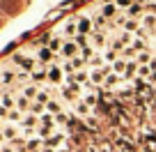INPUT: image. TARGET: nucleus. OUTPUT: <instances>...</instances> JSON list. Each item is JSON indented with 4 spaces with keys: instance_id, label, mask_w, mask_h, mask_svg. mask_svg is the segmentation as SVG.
Instances as JSON below:
<instances>
[{
    "instance_id": "obj_10",
    "label": "nucleus",
    "mask_w": 156,
    "mask_h": 152,
    "mask_svg": "<svg viewBox=\"0 0 156 152\" xmlns=\"http://www.w3.org/2000/svg\"><path fill=\"white\" fill-rule=\"evenodd\" d=\"M30 76H32V83H44V81H48V69H46L44 65H41V67H39V69H34V72L30 74Z\"/></svg>"
},
{
    "instance_id": "obj_16",
    "label": "nucleus",
    "mask_w": 156,
    "mask_h": 152,
    "mask_svg": "<svg viewBox=\"0 0 156 152\" xmlns=\"http://www.w3.org/2000/svg\"><path fill=\"white\" fill-rule=\"evenodd\" d=\"M140 28H142V21H138V19H126L122 30H126V32H138Z\"/></svg>"
},
{
    "instance_id": "obj_20",
    "label": "nucleus",
    "mask_w": 156,
    "mask_h": 152,
    "mask_svg": "<svg viewBox=\"0 0 156 152\" xmlns=\"http://www.w3.org/2000/svg\"><path fill=\"white\" fill-rule=\"evenodd\" d=\"M73 42H76V44L80 46V51H83V49H87V46H92V42H90V35H80V32H78L76 37H73Z\"/></svg>"
},
{
    "instance_id": "obj_38",
    "label": "nucleus",
    "mask_w": 156,
    "mask_h": 152,
    "mask_svg": "<svg viewBox=\"0 0 156 152\" xmlns=\"http://www.w3.org/2000/svg\"><path fill=\"white\" fill-rule=\"evenodd\" d=\"M0 152H2V147H0Z\"/></svg>"
},
{
    "instance_id": "obj_33",
    "label": "nucleus",
    "mask_w": 156,
    "mask_h": 152,
    "mask_svg": "<svg viewBox=\"0 0 156 152\" xmlns=\"http://www.w3.org/2000/svg\"><path fill=\"white\" fill-rule=\"evenodd\" d=\"M41 152H58V150H55V147H44L41 145Z\"/></svg>"
},
{
    "instance_id": "obj_36",
    "label": "nucleus",
    "mask_w": 156,
    "mask_h": 152,
    "mask_svg": "<svg viewBox=\"0 0 156 152\" xmlns=\"http://www.w3.org/2000/svg\"><path fill=\"white\" fill-rule=\"evenodd\" d=\"M2 92H5V90H2V83H0V95H2Z\"/></svg>"
},
{
    "instance_id": "obj_9",
    "label": "nucleus",
    "mask_w": 156,
    "mask_h": 152,
    "mask_svg": "<svg viewBox=\"0 0 156 152\" xmlns=\"http://www.w3.org/2000/svg\"><path fill=\"white\" fill-rule=\"evenodd\" d=\"M87 65H90V69H103L106 67V55L103 53H94L92 58L87 60Z\"/></svg>"
},
{
    "instance_id": "obj_21",
    "label": "nucleus",
    "mask_w": 156,
    "mask_h": 152,
    "mask_svg": "<svg viewBox=\"0 0 156 152\" xmlns=\"http://www.w3.org/2000/svg\"><path fill=\"white\" fill-rule=\"evenodd\" d=\"M151 58H154V55H151L149 51H142V53H138V55H136V62H138V65H149V62H151Z\"/></svg>"
},
{
    "instance_id": "obj_8",
    "label": "nucleus",
    "mask_w": 156,
    "mask_h": 152,
    "mask_svg": "<svg viewBox=\"0 0 156 152\" xmlns=\"http://www.w3.org/2000/svg\"><path fill=\"white\" fill-rule=\"evenodd\" d=\"M0 83L14 88V83H16V72H12V69H2V72H0Z\"/></svg>"
},
{
    "instance_id": "obj_6",
    "label": "nucleus",
    "mask_w": 156,
    "mask_h": 152,
    "mask_svg": "<svg viewBox=\"0 0 156 152\" xmlns=\"http://www.w3.org/2000/svg\"><path fill=\"white\" fill-rule=\"evenodd\" d=\"M30 83H32V76H30V72H23V69H21V72H16V83H14L16 90H23L25 85H30Z\"/></svg>"
},
{
    "instance_id": "obj_2",
    "label": "nucleus",
    "mask_w": 156,
    "mask_h": 152,
    "mask_svg": "<svg viewBox=\"0 0 156 152\" xmlns=\"http://www.w3.org/2000/svg\"><path fill=\"white\" fill-rule=\"evenodd\" d=\"M60 55H62L64 60H71V58H76V55H80V46L73 39H67L64 46H62V51H60Z\"/></svg>"
},
{
    "instance_id": "obj_39",
    "label": "nucleus",
    "mask_w": 156,
    "mask_h": 152,
    "mask_svg": "<svg viewBox=\"0 0 156 152\" xmlns=\"http://www.w3.org/2000/svg\"><path fill=\"white\" fill-rule=\"evenodd\" d=\"M142 2H145V0H142Z\"/></svg>"
},
{
    "instance_id": "obj_37",
    "label": "nucleus",
    "mask_w": 156,
    "mask_h": 152,
    "mask_svg": "<svg viewBox=\"0 0 156 152\" xmlns=\"http://www.w3.org/2000/svg\"><path fill=\"white\" fill-rule=\"evenodd\" d=\"M0 122H2V118H0Z\"/></svg>"
},
{
    "instance_id": "obj_5",
    "label": "nucleus",
    "mask_w": 156,
    "mask_h": 152,
    "mask_svg": "<svg viewBox=\"0 0 156 152\" xmlns=\"http://www.w3.org/2000/svg\"><path fill=\"white\" fill-rule=\"evenodd\" d=\"M78 32H80V35H92L94 32L92 19H87V16H78Z\"/></svg>"
},
{
    "instance_id": "obj_29",
    "label": "nucleus",
    "mask_w": 156,
    "mask_h": 152,
    "mask_svg": "<svg viewBox=\"0 0 156 152\" xmlns=\"http://www.w3.org/2000/svg\"><path fill=\"white\" fill-rule=\"evenodd\" d=\"M2 134H5L7 141H14V138H16V129L14 127H5V129H2Z\"/></svg>"
},
{
    "instance_id": "obj_25",
    "label": "nucleus",
    "mask_w": 156,
    "mask_h": 152,
    "mask_svg": "<svg viewBox=\"0 0 156 152\" xmlns=\"http://www.w3.org/2000/svg\"><path fill=\"white\" fill-rule=\"evenodd\" d=\"M85 62H87V60H85L83 55H76V58H71V65H73V69H76V72H80V69L85 67Z\"/></svg>"
},
{
    "instance_id": "obj_12",
    "label": "nucleus",
    "mask_w": 156,
    "mask_h": 152,
    "mask_svg": "<svg viewBox=\"0 0 156 152\" xmlns=\"http://www.w3.org/2000/svg\"><path fill=\"white\" fill-rule=\"evenodd\" d=\"M117 9H119V7H117L115 2H103V5H101V14L106 16V19H115Z\"/></svg>"
},
{
    "instance_id": "obj_24",
    "label": "nucleus",
    "mask_w": 156,
    "mask_h": 152,
    "mask_svg": "<svg viewBox=\"0 0 156 152\" xmlns=\"http://www.w3.org/2000/svg\"><path fill=\"white\" fill-rule=\"evenodd\" d=\"M142 25H145V28H149V30H154V28H156V16H154V14L142 16Z\"/></svg>"
},
{
    "instance_id": "obj_35",
    "label": "nucleus",
    "mask_w": 156,
    "mask_h": 152,
    "mask_svg": "<svg viewBox=\"0 0 156 152\" xmlns=\"http://www.w3.org/2000/svg\"><path fill=\"white\" fill-rule=\"evenodd\" d=\"M2 141H5V134H2V132H0V143H2Z\"/></svg>"
},
{
    "instance_id": "obj_18",
    "label": "nucleus",
    "mask_w": 156,
    "mask_h": 152,
    "mask_svg": "<svg viewBox=\"0 0 156 152\" xmlns=\"http://www.w3.org/2000/svg\"><path fill=\"white\" fill-rule=\"evenodd\" d=\"M62 46H64L62 37H58V35H53V37H51V42H48V49L53 51V53H60V51H62Z\"/></svg>"
},
{
    "instance_id": "obj_27",
    "label": "nucleus",
    "mask_w": 156,
    "mask_h": 152,
    "mask_svg": "<svg viewBox=\"0 0 156 152\" xmlns=\"http://www.w3.org/2000/svg\"><path fill=\"white\" fill-rule=\"evenodd\" d=\"M149 74H151V69H149V65H140L138 67V79H149Z\"/></svg>"
},
{
    "instance_id": "obj_40",
    "label": "nucleus",
    "mask_w": 156,
    "mask_h": 152,
    "mask_svg": "<svg viewBox=\"0 0 156 152\" xmlns=\"http://www.w3.org/2000/svg\"><path fill=\"white\" fill-rule=\"evenodd\" d=\"M154 2H156V0H154Z\"/></svg>"
},
{
    "instance_id": "obj_30",
    "label": "nucleus",
    "mask_w": 156,
    "mask_h": 152,
    "mask_svg": "<svg viewBox=\"0 0 156 152\" xmlns=\"http://www.w3.org/2000/svg\"><path fill=\"white\" fill-rule=\"evenodd\" d=\"M94 53H97V49H94V46H87V49H83V51H80V55H83L85 60H90Z\"/></svg>"
},
{
    "instance_id": "obj_28",
    "label": "nucleus",
    "mask_w": 156,
    "mask_h": 152,
    "mask_svg": "<svg viewBox=\"0 0 156 152\" xmlns=\"http://www.w3.org/2000/svg\"><path fill=\"white\" fill-rule=\"evenodd\" d=\"M23 115H25V113H21L19 108H12V111H9V120H12V122H21Z\"/></svg>"
},
{
    "instance_id": "obj_32",
    "label": "nucleus",
    "mask_w": 156,
    "mask_h": 152,
    "mask_svg": "<svg viewBox=\"0 0 156 152\" xmlns=\"http://www.w3.org/2000/svg\"><path fill=\"white\" fill-rule=\"evenodd\" d=\"M147 83H149V85H156V72H151V74H149V79H147Z\"/></svg>"
},
{
    "instance_id": "obj_26",
    "label": "nucleus",
    "mask_w": 156,
    "mask_h": 152,
    "mask_svg": "<svg viewBox=\"0 0 156 152\" xmlns=\"http://www.w3.org/2000/svg\"><path fill=\"white\" fill-rule=\"evenodd\" d=\"M103 55H106V62H110V65H112V62H115V60H117V58H119V53H117V51H112V49H110V46H108V49H106V51H103Z\"/></svg>"
},
{
    "instance_id": "obj_23",
    "label": "nucleus",
    "mask_w": 156,
    "mask_h": 152,
    "mask_svg": "<svg viewBox=\"0 0 156 152\" xmlns=\"http://www.w3.org/2000/svg\"><path fill=\"white\" fill-rule=\"evenodd\" d=\"M30 113L39 118L41 113H46V106H44V104H39V102H32V106H30Z\"/></svg>"
},
{
    "instance_id": "obj_7",
    "label": "nucleus",
    "mask_w": 156,
    "mask_h": 152,
    "mask_svg": "<svg viewBox=\"0 0 156 152\" xmlns=\"http://www.w3.org/2000/svg\"><path fill=\"white\" fill-rule=\"evenodd\" d=\"M62 35H64V37H69V39H73V37L78 35V21H64Z\"/></svg>"
},
{
    "instance_id": "obj_3",
    "label": "nucleus",
    "mask_w": 156,
    "mask_h": 152,
    "mask_svg": "<svg viewBox=\"0 0 156 152\" xmlns=\"http://www.w3.org/2000/svg\"><path fill=\"white\" fill-rule=\"evenodd\" d=\"M90 42H92V46H94V49H99L101 53L110 46V39L106 37V32H92V35H90Z\"/></svg>"
},
{
    "instance_id": "obj_4",
    "label": "nucleus",
    "mask_w": 156,
    "mask_h": 152,
    "mask_svg": "<svg viewBox=\"0 0 156 152\" xmlns=\"http://www.w3.org/2000/svg\"><path fill=\"white\" fill-rule=\"evenodd\" d=\"M37 60L44 65V67H48V65H53L55 60H58V53H53L48 46H41V49H39V53H37Z\"/></svg>"
},
{
    "instance_id": "obj_22",
    "label": "nucleus",
    "mask_w": 156,
    "mask_h": 152,
    "mask_svg": "<svg viewBox=\"0 0 156 152\" xmlns=\"http://www.w3.org/2000/svg\"><path fill=\"white\" fill-rule=\"evenodd\" d=\"M142 7H145V5H142V0H138V2H133V5L126 9V14L129 16H136V14H140V12H142Z\"/></svg>"
},
{
    "instance_id": "obj_14",
    "label": "nucleus",
    "mask_w": 156,
    "mask_h": 152,
    "mask_svg": "<svg viewBox=\"0 0 156 152\" xmlns=\"http://www.w3.org/2000/svg\"><path fill=\"white\" fill-rule=\"evenodd\" d=\"M30 106H32V102H30L28 97H23V95H16V108H19L21 113H30Z\"/></svg>"
},
{
    "instance_id": "obj_31",
    "label": "nucleus",
    "mask_w": 156,
    "mask_h": 152,
    "mask_svg": "<svg viewBox=\"0 0 156 152\" xmlns=\"http://www.w3.org/2000/svg\"><path fill=\"white\" fill-rule=\"evenodd\" d=\"M115 5L119 7V9H129V7L133 5V0H115Z\"/></svg>"
},
{
    "instance_id": "obj_34",
    "label": "nucleus",
    "mask_w": 156,
    "mask_h": 152,
    "mask_svg": "<svg viewBox=\"0 0 156 152\" xmlns=\"http://www.w3.org/2000/svg\"><path fill=\"white\" fill-rule=\"evenodd\" d=\"M58 152H69V150H67V145H62V147H58Z\"/></svg>"
},
{
    "instance_id": "obj_15",
    "label": "nucleus",
    "mask_w": 156,
    "mask_h": 152,
    "mask_svg": "<svg viewBox=\"0 0 156 152\" xmlns=\"http://www.w3.org/2000/svg\"><path fill=\"white\" fill-rule=\"evenodd\" d=\"M46 111L48 113H53V115H58V113H62L64 108H62V104H60V97H53L48 104H46Z\"/></svg>"
},
{
    "instance_id": "obj_1",
    "label": "nucleus",
    "mask_w": 156,
    "mask_h": 152,
    "mask_svg": "<svg viewBox=\"0 0 156 152\" xmlns=\"http://www.w3.org/2000/svg\"><path fill=\"white\" fill-rule=\"evenodd\" d=\"M48 83H53V85H60V83H64V79H67V74L62 72V67L60 65H48Z\"/></svg>"
},
{
    "instance_id": "obj_17",
    "label": "nucleus",
    "mask_w": 156,
    "mask_h": 152,
    "mask_svg": "<svg viewBox=\"0 0 156 152\" xmlns=\"http://www.w3.org/2000/svg\"><path fill=\"white\" fill-rule=\"evenodd\" d=\"M126 62H129V60H124V58H117L115 62L110 65V67H112V72H115V74L124 76V72H126Z\"/></svg>"
},
{
    "instance_id": "obj_11",
    "label": "nucleus",
    "mask_w": 156,
    "mask_h": 152,
    "mask_svg": "<svg viewBox=\"0 0 156 152\" xmlns=\"http://www.w3.org/2000/svg\"><path fill=\"white\" fill-rule=\"evenodd\" d=\"M39 90H41V88H37V83H30V85H25V88L21 90V95H23V97H28L30 102H34V99H37V95H39Z\"/></svg>"
},
{
    "instance_id": "obj_19",
    "label": "nucleus",
    "mask_w": 156,
    "mask_h": 152,
    "mask_svg": "<svg viewBox=\"0 0 156 152\" xmlns=\"http://www.w3.org/2000/svg\"><path fill=\"white\" fill-rule=\"evenodd\" d=\"M73 81H76V83H80V85H87V83H90V72H87V69L76 72V74H73Z\"/></svg>"
},
{
    "instance_id": "obj_13",
    "label": "nucleus",
    "mask_w": 156,
    "mask_h": 152,
    "mask_svg": "<svg viewBox=\"0 0 156 152\" xmlns=\"http://www.w3.org/2000/svg\"><path fill=\"white\" fill-rule=\"evenodd\" d=\"M39 124H41V127H55V129H58V124H55V115L48 113V111L39 115Z\"/></svg>"
}]
</instances>
